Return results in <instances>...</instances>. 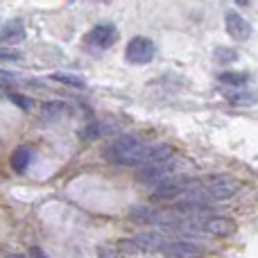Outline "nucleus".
I'll return each mask as SVG.
<instances>
[{
	"label": "nucleus",
	"instance_id": "nucleus-7",
	"mask_svg": "<svg viewBox=\"0 0 258 258\" xmlns=\"http://www.w3.org/2000/svg\"><path fill=\"white\" fill-rule=\"evenodd\" d=\"M224 25H227V34L233 41H247L251 36V25L247 18H242L238 12H227L224 14Z\"/></svg>",
	"mask_w": 258,
	"mask_h": 258
},
{
	"label": "nucleus",
	"instance_id": "nucleus-11",
	"mask_svg": "<svg viewBox=\"0 0 258 258\" xmlns=\"http://www.w3.org/2000/svg\"><path fill=\"white\" fill-rule=\"evenodd\" d=\"M32 159H34V152H32L30 147H18V150L12 154V168H14V172H25L27 165L32 163Z\"/></svg>",
	"mask_w": 258,
	"mask_h": 258
},
{
	"label": "nucleus",
	"instance_id": "nucleus-3",
	"mask_svg": "<svg viewBox=\"0 0 258 258\" xmlns=\"http://www.w3.org/2000/svg\"><path fill=\"white\" fill-rule=\"evenodd\" d=\"M170 240L172 238L165 233V229L163 231H147L132 238V240H122L120 251H125V254H154V251H159L161 254Z\"/></svg>",
	"mask_w": 258,
	"mask_h": 258
},
{
	"label": "nucleus",
	"instance_id": "nucleus-6",
	"mask_svg": "<svg viewBox=\"0 0 258 258\" xmlns=\"http://www.w3.org/2000/svg\"><path fill=\"white\" fill-rule=\"evenodd\" d=\"M174 170L177 165L172 163V159H165V161H156V163H150V165H143L138 168V181H145V183H159L168 177H174Z\"/></svg>",
	"mask_w": 258,
	"mask_h": 258
},
{
	"label": "nucleus",
	"instance_id": "nucleus-8",
	"mask_svg": "<svg viewBox=\"0 0 258 258\" xmlns=\"http://www.w3.org/2000/svg\"><path fill=\"white\" fill-rule=\"evenodd\" d=\"M23 39H25V25H23V21L5 23L3 32H0V41H3V45H16V43H21Z\"/></svg>",
	"mask_w": 258,
	"mask_h": 258
},
{
	"label": "nucleus",
	"instance_id": "nucleus-12",
	"mask_svg": "<svg viewBox=\"0 0 258 258\" xmlns=\"http://www.w3.org/2000/svg\"><path fill=\"white\" fill-rule=\"evenodd\" d=\"M227 100L231 104H238V107H249V104L258 102V93H251V91H233V93H227Z\"/></svg>",
	"mask_w": 258,
	"mask_h": 258
},
{
	"label": "nucleus",
	"instance_id": "nucleus-16",
	"mask_svg": "<svg viewBox=\"0 0 258 258\" xmlns=\"http://www.w3.org/2000/svg\"><path fill=\"white\" fill-rule=\"evenodd\" d=\"M104 134H109V127L104 125V122H93L91 127L84 129V138H100V136H104Z\"/></svg>",
	"mask_w": 258,
	"mask_h": 258
},
{
	"label": "nucleus",
	"instance_id": "nucleus-4",
	"mask_svg": "<svg viewBox=\"0 0 258 258\" xmlns=\"http://www.w3.org/2000/svg\"><path fill=\"white\" fill-rule=\"evenodd\" d=\"M156 54V45L152 39L147 36H134L125 48V59L132 66H145L154 59Z\"/></svg>",
	"mask_w": 258,
	"mask_h": 258
},
{
	"label": "nucleus",
	"instance_id": "nucleus-14",
	"mask_svg": "<svg viewBox=\"0 0 258 258\" xmlns=\"http://www.w3.org/2000/svg\"><path fill=\"white\" fill-rule=\"evenodd\" d=\"M213 59L215 63H233L238 59V52L233 48H227V45H218L213 50Z\"/></svg>",
	"mask_w": 258,
	"mask_h": 258
},
{
	"label": "nucleus",
	"instance_id": "nucleus-15",
	"mask_svg": "<svg viewBox=\"0 0 258 258\" xmlns=\"http://www.w3.org/2000/svg\"><path fill=\"white\" fill-rule=\"evenodd\" d=\"M52 80H54V82H61V84H66V86H73V89H84V86H86L82 77L68 75V73H54Z\"/></svg>",
	"mask_w": 258,
	"mask_h": 258
},
{
	"label": "nucleus",
	"instance_id": "nucleus-9",
	"mask_svg": "<svg viewBox=\"0 0 258 258\" xmlns=\"http://www.w3.org/2000/svg\"><path fill=\"white\" fill-rule=\"evenodd\" d=\"M165 256H202V247H197L195 242H181V240H170L165 245V249L161 251Z\"/></svg>",
	"mask_w": 258,
	"mask_h": 258
},
{
	"label": "nucleus",
	"instance_id": "nucleus-2",
	"mask_svg": "<svg viewBox=\"0 0 258 258\" xmlns=\"http://www.w3.org/2000/svg\"><path fill=\"white\" fill-rule=\"evenodd\" d=\"M242 188V181L229 174H211V177H190L188 188L177 200V206H195V209H209L215 202H227L236 197Z\"/></svg>",
	"mask_w": 258,
	"mask_h": 258
},
{
	"label": "nucleus",
	"instance_id": "nucleus-19",
	"mask_svg": "<svg viewBox=\"0 0 258 258\" xmlns=\"http://www.w3.org/2000/svg\"><path fill=\"white\" fill-rule=\"evenodd\" d=\"M95 3H111V0H95Z\"/></svg>",
	"mask_w": 258,
	"mask_h": 258
},
{
	"label": "nucleus",
	"instance_id": "nucleus-1",
	"mask_svg": "<svg viewBox=\"0 0 258 258\" xmlns=\"http://www.w3.org/2000/svg\"><path fill=\"white\" fill-rule=\"evenodd\" d=\"M174 147L168 143H145L138 136H122L104 150L109 163L125 168H143L156 161L172 159Z\"/></svg>",
	"mask_w": 258,
	"mask_h": 258
},
{
	"label": "nucleus",
	"instance_id": "nucleus-13",
	"mask_svg": "<svg viewBox=\"0 0 258 258\" xmlns=\"http://www.w3.org/2000/svg\"><path fill=\"white\" fill-rule=\"evenodd\" d=\"M220 82L227 86H233V89H240V86H245L249 82V75L247 73H222Z\"/></svg>",
	"mask_w": 258,
	"mask_h": 258
},
{
	"label": "nucleus",
	"instance_id": "nucleus-10",
	"mask_svg": "<svg viewBox=\"0 0 258 258\" xmlns=\"http://www.w3.org/2000/svg\"><path fill=\"white\" fill-rule=\"evenodd\" d=\"M68 111H71V107H68L66 102L52 100V102H48L41 109V118H43V122H59L68 116Z\"/></svg>",
	"mask_w": 258,
	"mask_h": 258
},
{
	"label": "nucleus",
	"instance_id": "nucleus-18",
	"mask_svg": "<svg viewBox=\"0 0 258 258\" xmlns=\"http://www.w3.org/2000/svg\"><path fill=\"white\" fill-rule=\"evenodd\" d=\"M247 3H249V0H238V5H247Z\"/></svg>",
	"mask_w": 258,
	"mask_h": 258
},
{
	"label": "nucleus",
	"instance_id": "nucleus-17",
	"mask_svg": "<svg viewBox=\"0 0 258 258\" xmlns=\"http://www.w3.org/2000/svg\"><path fill=\"white\" fill-rule=\"evenodd\" d=\"M9 100H12L14 104H18V107H23L25 111H30V109L34 107V102H32L30 98H25V95H18V93H9Z\"/></svg>",
	"mask_w": 258,
	"mask_h": 258
},
{
	"label": "nucleus",
	"instance_id": "nucleus-5",
	"mask_svg": "<svg viewBox=\"0 0 258 258\" xmlns=\"http://www.w3.org/2000/svg\"><path fill=\"white\" fill-rule=\"evenodd\" d=\"M116 41H118V30H116V25H111V23L95 25L93 30L84 36L86 48H93V50H107V48H111Z\"/></svg>",
	"mask_w": 258,
	"mask_h": 258
}]
</instances>
